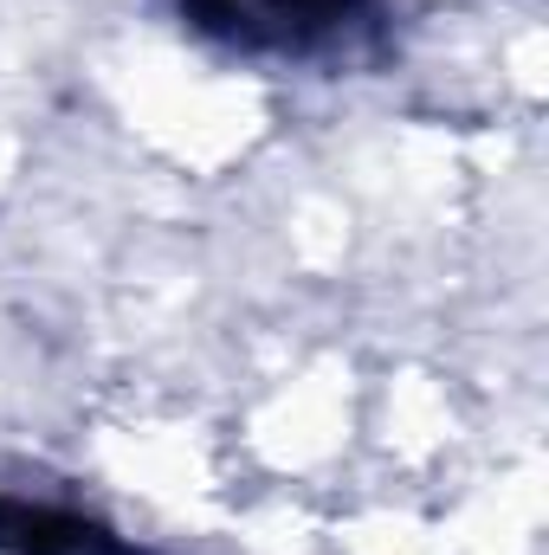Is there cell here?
<instances>
[{
	"label": "cell",
	"instance_id": "cell-2",
	"mask_svg": "<svg viewBox=\"0 0 549 555\" xmlns=\"http://www.w3.org/2000/svg\"><path fill=\"white\" fill-rule=\"evenodd\" d=\"M0 555H149V550H137L130 537H117L111 524H98L85 511L0 491Z\"/></svg>",
	"mask_w": 549,
	"mask_h": 555
},
{
	"label": "cell",
	"instance_id": "cell-1",
	"mask_svg": "<svg viewBox=\"0 0 549 555\" xmlns=\"http://www.w3.org/2000/svg\"><path fill=\"white\" fill-rule=\"evenodd\" d=\"M181 26L246 59H323L349 46L382 0H168Z\"/></svg>",
	"mask_w": 549,
	"mask_h": 555
}]
</instances>
